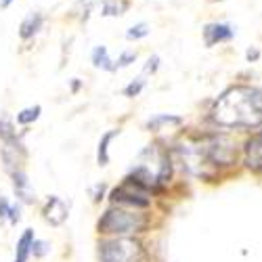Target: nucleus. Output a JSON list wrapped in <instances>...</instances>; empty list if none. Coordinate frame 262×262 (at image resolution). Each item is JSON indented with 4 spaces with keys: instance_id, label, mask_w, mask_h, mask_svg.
I'll return each instance as SVG.
<instances>
[{
    "instance_id": "4468645a",
    "label": "nucleus",
    "mask_w": 262,
    "mask_h": 262,
    "mask_svg": "<svg viewBox=\"0 0 262 262\" xmlns=\"http://www.w3.org/2000/svg\"><path fill=\"white\" fill-rule=\"evenodd\" d=\"M128 11V0H103L101 15L103 17H122Z\"/></svg>"
},
{
    "instance_id": "4be33fe9",
    "label": "nucleus",
    "mask_w": 262,
    "mask_h": 262,
    "mask_svg": "<svg viewBox=\"0 0 262 262\" xmlns=\"http://www.w3.org/2000/svg\"><path fill=\"white\" fill-rule=\"evenodd\" d=\"M160 70V57L158 55H151L145 63V68H143V74H156Z\"/></svg>"
},
{
    "instance_id": "aec40b11",
    "label": "nucleus",
    "mask_w": 262,
    "mask_h": 262,
    "mask_svg": "<svg viewBox=\"0 0 262 262\" xmlns=\"http://www.w3.org/2000/svg\"><path fill=\"white\" fill-rule=\"evenodd\" d=\"M99 3H101V0H78V11H80V15H82L84 21L89 19V15L93 13V9H95Z\"/></svg>"
},
{
    "instance_id": "f03ea898",
    "label": "nucleus",
    "mask_w": 262,
    "mask_h": 262,
    "mask_svg": "<svg viewBox=\"0 0 262 262\" xmlns=\"http://www.w3.org/2000/svg\"><path fill=\"white\" fill-rule=\"evenodd\" d=\"M147 225H149V221L141 210L114 206L99 218L97 229L103 235L120 237V235H139L147 229Z\"/></svg>"
},
{
    "instance_id": "ddd939ff",
    "label": "nucleus",
    "mask_w": 262,
    "mask_h": 262,
    "mask_svg": "<svg viewBox=\"0 0 262 262\" xmlns=\"http://www.w3.org/2000/svg\"><path fill=\"white\" fill-rule=\"evenodd\" d=\"M183 124V118L181 116H172V114H158L154 118L147 120V130H154V133H158V130H162L164 126H181Z\"/></svg>"
},
{
    "instance_id": "412c9836",
    "label": "nucleus",
    "mask_w": 262,
    "mask_h": 262,
    "mask_svg": "<svg viewBox=\"0 0 262 262\" xmlns=\"http://www.w3.org/2000/svg\"><path fill=\"white\" fill-rule=\"evenodd\" d=\"M49 244L47 242H42V239H34V244H32V254L36 258H42V256H47L49 254Z\"/></svg>"
},
{
    "instance_id": "bb28decb",
    "label": "nucleus",
    "mask_w": 262,
    "mask_h": 262,
    "mask_svg": "<svg viewBox=\"0 0 262 262\" xmlns=\"http://www.w3.org/2000/svg\"><path fill=\"white\" fill-rule=\"evenodd\" d=\"M210 3H223V0H210Z\"/></svg>"
},
{
    "instance_id": "423d86ee",
    "label": "nucleus",
    "mask_w": 262,
    "mask_h": 262,
    "mask_svg": "<svg viewBox=\"0 0 262 262\" xmlns=\"http://www.w3.org/2000/svg\"><path fill=\"white\" fill-rule=\"evenodd\" d=\"M42 216H45V221L49 225L61 227L70 216L68 204H65L61 198H57V195H53V198H49V202L45 204V208H42Z\"/></svg>"
},
{
    "instance_id": "f3484780",
    "label": "nucleus",
    "mask_w": 262,
    "mask_h": 262,
    "mask_svg": "<svg viewBox=\"0 0 262 262\" xmlns=\"http://www.w3.org/2000/svg\"><path fill=\"white\" fill-rule=\"evenodd\" d=\"M149 34H151V28H149V24H145V21H139V24L130 26V28L126 30V40H130V42H137V40H143V38H147Z\"/></svg>"
},
{
    "instance_id": "0eeeda50",
    "label": "nucleus",
    "mask_w": 262,
    "mask_h": 262,
    "mask_svg": "<svg viewBox=\"0 0 262 262\" xmlns=\"http://www.w3.org/2000/svg\"><path fill=\"white\" fill-rule=\"evenodd\" d=\"M244 160H246V166L252 172L262 174V133H258V135H254L252 139L246 141Z\"/></svg>"
},
{
    "instance_id": "6e6552de",
    "label": "nucleus",
    "mask_w": 262,
    "mask_h": 262,
    "mask_svg": "<svg viewBox=\"0 0 262 262\" xmlns=\"http://www.w3.org/2000/svg\"><path fill=\"white\" fill-rule=\"evenodd\" d=\"M45 28V15L38 13V11H32L24 17V21L19 24V38L21 40H32L40 34V30Z\"/></svg>"
},
{
    "instance_id": "2eb2a0df",
    "label": "nucleus",
    "mask_w": 262,
    "mask_h": 262,
    "mask_svg": "<svg viewBox=\"0 0 262 262\" xmlns=\"http://www.w3.org/2000/svg\"><path fill=\"white\" fill-rule=\"evenodd\" d=\"M0 139L5 141V145H11V147H21L19 139H17V133H15V128L9 120H0Z\"/></svg>"
},
{
    "instance_id": "20e7f679",
    "label": "nucleus",
    "mask_w": 262,
    "mask_h": 262,
    "mask_svg": "<svg viewBox=\"0 0 262 262\" xmlns=\"http://www.w3.org/2000/svg\"><path fill=\"white\" fill-rule=\"evenodd\" d=\"M109 198H112L114 206H122L130 210H145L151 206V191L130 177L120 187H116Z\"/></svg>"
},
{
    "instance_id": "9d476101",
    "label": "nucleus",
    "mask_w": 262,
    "mask_h": 262,
    "mask_svg": "<svg viewBox=\"0 0 262 262\" xmlns=\"http://www.w3.org/2000/svg\"><path fill=\"white\" fill-rule=\"evenodd\" d=\"M91 61H93V65H95L97 70H103V72H118V70H116V59L109 57V51H107V47H103V45H99V47L93 49Z\"/></svg>"
},
{
    "instance_id": "a878e982",
    "label": "nucleus",
    "mask_w": 262,
    "mask_h": 262,
    "mask_svg": "<svg viewBox=\"0 0 262 262\" xmlns=\"http://www.w3.org/2000/svg\"><path fill=\"white\" fill-rule=\"evenodd\" d=\"M15 0H0V9H9Z\"/></svg>"
},
{
    "instance_id": "393cba45",
    "label": "nucleus",
    "mask_w": 262,
    "mask_h": 262,
    "mask_svg": "<svg viewBox=\"0 0 262 262\" xmlns=\"http://www.w3.org/2000/svg\"><path fill=\"white\" fill-rule=\"evenodd\" d=\"M246 59H248V61H258V59H260V51H258L256 47L248 49V51H246Z\"/></svg>"
},
{
    "instance_id": "f8f14e48",
    "label": "nucleus",
    "mask_w": 262,
    "mask_h": 262,
    "mask_svg": "<svg viewBox=\"0 0 262 262\" xmlns=\"http://www.w3.org/2000/svg\"><path fill=\"white\" fill-rule=\"evenodd\" d=\"M120 137V130H109V133H105L99 141V147H97V164L99 166H107L109 164V145H112V141Z\"/></svg>"
},
{
    "instance_id": "7ed1b4c3",
    "label": "nucleus",
    "mask_w": 262,
    "mask_h": 262,
    "mask_svg": "<svg viewBox=\"0 0 262 262\" xmlns=\"http://www.w3.org/2000/svg\"><path fill=\"white\" fill-rule=\"evenodd\" d=\"M101 262H141L143 246L135 235H120L109 237L99 244Z\"/></svg>"
},
{
    "instance_id": "f257e3e1",
    "label": "nucleus",
    "mask_w": 262,
    "mask_h": 262,
    "mask_svg": "<svg viewBox=\"0 0 262 262\" xmlns=\"http://www.w3.org/2000/svg\"><path fill=\"white\" fill-rule=\"evenodd\" d=\"M212 120L223 128L262 126V89L237 84L214 101Z\"/></svg>"
},
{
    "instance_id": "39448f33",
    "label": "nucleus",
    "mask_w": 262,
    "mask_h": 262,
    "mask_svg": "<svg viewBox=\"0 0 262 262\" xmlns=\"http://www.w3.org/2000/svg\"><path fill=\"white\" fill-rule=\"evenodd\" d=\"M202 36H204V45L208 49H212L216 45L231 42L235 38V28L231 24H225V21H214V24H206L204 26Z\"/></svg>"
},
{
    "instance_id": "5701e85b",
    "label": "nucleus",
    "mask_w": 262,
    "mask_h": 262,
    "mask_svg": "<svg viewBox=\"0 0 262 262\" xmlns=\"http://www.w3.org/2000/svg\"><path fill=\"white\" fill-rule=\"evenodd\" d=\"M19 212H21L19 206H11V208H9V216H7V218H9V223H11V225H17V223H19V218H21Z\"/></svg>"
},
{
    "instance_id": "a211bd4d",
    "label": "nucleus",
    "mask_w": 262,
    "mask_h": 262,
    "mask_svg": "<svg viewBox=\"0 0 262 262\" xmlns=\"http://www.w3.org/2000/svg\"><path fill=\"white\" fill-rule=\"evenodd\" d=\"M145 84H147V80L143 78V76H139V78H135L133 82H130L126 89H124V97H128V99H135V97H139L141 93H143V89H145Z\"/></svg>"
},
{
    "instance_id": "6ab92c4d",
    "label": "nucleus",
    "mask_w": 262,
    "mask_h": 262,
    "mask_svg": "<svg viewBox=\"0 0 262 262\" xmlns=\"http://www.w3.org/2000/svg\"><path fill=\"white\" fill-rule=\"evenodd\" d=\"M137 57H139V53L133 51V49L122 51L120 57L116 59V70H124V68H128V65H133V63L137 61Z\"/></svg>"
},
{
    "instance_id": "9b49d317",
    "label": "nucleus",
    "mask_w": 262,
    "mask_h": 262,
    "mask_svg": "<svg viewBox=\"0 0 262 262\" xmlns=\"http://www.w3.org/2000/svg\"><path fill=\"white\" fill-rule=\"evenodd\" d=\"M34 231L32 229H26L24 235L19 237L17 242V248H15V260L13 262H28L30 254H32V244H34Z\"/></svg>"
},
{
    "instance_id": "1a4fd4ad",
    "label": "nucleus",
    "mask_w": 262,
    "mask_h": 262,
    "mask_svg": "<svg viewBox=\"0 0 262 262\" xmlns=\"http://www.w3.org/2000/svg\"><path fill=\"white\" fill-rule=\"evenodd\" d=\"M11 179H13V189H15V195L21 200V202H26V204H32L36 198H34V191H32V185L28 181V174L17 168V170H11Z\"/></svg>"
},
{
    "instance_id": "dca6fc26",
    "label": "nucleus",
    "mask_w": 262,
    "mask_h": 262,
    "mask_svg": "<svg viewBox=\"0 0 262 262\" xmlns=\"http://www.w3.org/2000/svg\"><path fill=\"white\" fill-rule=\"evenodd\" d=\"M42 114V107L40 105H32V107H26V109H21V112L17 114V124L21 126H30L34 124Z\"/></svg>"
},
{
    "instance_id": "b1692460",
    "label": "nucleus",
    "mask_w": 262,
    "mask_h": 262,
    "mask_svg": "<svg viewBox=\"0 0 262 262\" xmlns=\"http://www.w3.org/2000/svg\"><path fill=\"white\" fill-rule=\"evenodd\" d=\"M9 208H11L9 200L0 195V218H7V216H9Z\"/></svg>"
}]
</instances>
